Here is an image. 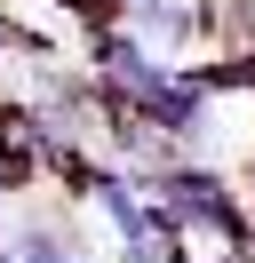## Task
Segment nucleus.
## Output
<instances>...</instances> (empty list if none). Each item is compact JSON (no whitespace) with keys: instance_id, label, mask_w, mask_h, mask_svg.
I'll return each mask as SVG.
<instances>
[{"instance_id":"3","label":"nucleus","mask_w":255,"mask_h":263,"mask_svg":"<svg viewBox=\"0 0 255 263\" xmlns=\"http://www.w3.org/2000/svg\"><path fill=\"white\" fill-rule=\"evenodd\" d=\"M0 199H8V167H0Z\"/></svg>"},{"instance_id":"1","label":"nucleus","mask_w":255,"mask_h":263,"mask_svg":"<svg viewBox=\"0 0 255 263\" xmlns=\"http://www.w3.org/2000/svg\"><path fill=\"white\" fill-rule=\"evenodd\" d=\"M8 255L16 263H88V247H80V231L64 215H24L8 231Z\"/></svg>"},{"instance_id":"2","label":"nucleus","mask_w":255,"mask_h":263,"mask_svg":"<svg viewBox=\"0 0 255 263\" xmlns=\"http://www.w3.org/2000/svg\"><path fill=\"white\" fill-rule=\"evenodd\" d=\"M128 24H136V40H159V48H191L199 40V8H184V0H128Z\"/></svg>"}]
</instances>
